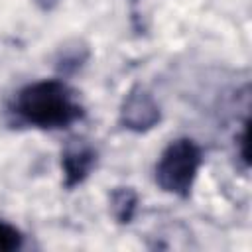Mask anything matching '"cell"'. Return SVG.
I'll return each instance as SVG.
<instances>
[{
  "label": "cell",
  "mask_w": 252,
  "mask_h": 252,
  "mask_svg": "<svg viewBox=\"0 0 252 252\" xmlns=\"http://www.w3.org/2000/svg\"><path fill=\"white\" fill-rule=\"evenodd\" d=\"M14 110L26 124L45 130L65 128L81 116V106L75 102L71 89L55 79L24 87L16 96Z\"/></svg>",
  "instance_id": "6da1fadb"
},
{
  "label": "cell",
  "mask_w": 252,
  "mask_h": 252,
  "mask_svg": "<svg viewBox=\"0 0 252 252\" xmlns=\"http://www.w3.org/2000/svg\"><path fill=\"white\" fill-rule=\"evenodd\" d=\"M199 167H201L199 146L189 138H181L171 142L159 156L156 165V181L163 191L179 197H187Z\"/></svg>",
  "instance_id": "7a4b0ae2"
},
{
  "label": "cell",
  "mask_w": 252,
  "mask_h": 252,
  "mask_svg": "<svg viewBox=\"0 0 252 252\" xmlns=\"http://www.w3.org/2000/svg\"><path fill=\"white\" fill-rule=\"evenodd\" d=\"M120 122L124 124V128H130L134 132H144L154 128L159 122V108L154 102L152 94H148L140 87L132 89L124 98L120 110Z\"/></svg>",
  "instance_id": "3957f363"
},
{
  "label": "cell",
  "mask_w": 252,
  "mask_h": 252,
  "mask_svg": "<svg viewBox=\"0 0 252 252\" xmlns=\"http://www.w3.org/2000/svg\"><path fill=\"white\" fill-rule=\"evenodd\" d=\"M94 159H96V154L91 146L79 144V142L67 146V150L63 152V159H61L65 185L67 187L79 185L91 173V169L94 165Z\"/></svg>",
  "instance_id": "277c9868"
},
{
  "label": "cell",
  "mask_w": 252,
  "mask_h": 252,
  "mask_svg": "<svg viewBox=\"0 0 252 252\" xmlns=\"http://www.w3.org/2000/svg\"><path fill=\"white\" fill-rule=\"evenodd\" d=\"M136 203H138V197L136 193L130 189V187H118L112 191L110 195V209H112V215L118 222H130L134 213H136Z\"/></svg>",
  "instance_id": "5b68a950"
},
{
  "label": "cell",
  "mask_w": 252,
  "mask_h": 252,
  "mask_svg": "<svg viewBox=\"0 0 252 252\" xmlns=\"http://www.w3.org/2000/svg\"><path fill=\"white\" fill-rule=\"evenodd\" d=\"M22 246V234L16 226L0 220V252H12Z\"/></svg>",
  "instance_id": "8992f818"
},
{
  "label": "cell",
  "mask_w": 252,
  "mask_h": 252,
  "mask_svg": "<svg viewBox=\"0 0 252 252\" xmlns=\"http://www.w3.org/2000/svg\"><path fill=\"white\" fill-rule=\"evenodd\" d=\"M35 2H37V6H39L41 10H51L53 6H57L59 0H35Z\"/></svg>",
  "instance_id": "52a82bcc"
}]
</instances>
